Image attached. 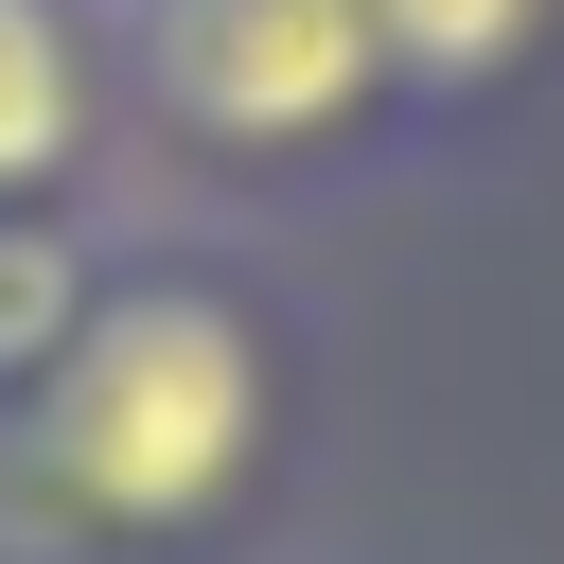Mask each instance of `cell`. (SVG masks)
Listing matches in <instances>:
<instances>
[{"label":"cell","mask_w":564,"mask_h":564,"mask_svg":"<svg viewBox=\"0 0 564 564\" xmlns=\"http://www.w3.org/2000/svg\"><path fill=\"white\" fill-rule=\"evenodd\" d=\"M282 441V352L212 264H106L88 335L0 405V546H194Z\"/></svg>","instance_id":"6da1fadb"},{"label":"cell","mask_w":564,"mask_h":564,"mask_svg":"<svg viewBox=\"0 0 564 564\" xmlns=\"http://www.w3.org/2000/svg\"><path fill=\"white\" fill-rule=\"evenodd\" d=\"M106 53H123V106L229 176H300L405 123L370 0H106Z\"/></svg>","instance_id":"7a4b0ae2"},{"label":"cell","mask_w":564,"mask_h":564,"mask_svg":"<svg viewBox=\"0 0 564 564\" xmlns=\"http://www.w3.org/2000/svg\"><path fill=\"white\" fill-rule=\"evenodd\" d=\"M106 0H0V212H70L106 159Z\"/></svg>","instance_id":"3957f363"},{"label":"cell","mask_w":564,"mask_h":564,"mask_svg":"<svg viewBox=\"0 0 564 564\" xmlns=\"http://www.w3.org/2000/svg\"><path fill=\"white\" fill-rule=\"evenodd\" d=\"M370 35H388V70H405V123H458V106H494V88L546 70L564 0H370Z\"/></svg>","instance_id":"277c9868"},{"label":"cell","mask_w":564,"mask_h":564,"mask_svg":"<svg viewBox=\"0 0 564 564\" xmlns=\"http://www.w3.org/2000/svg\"><path fill=\"white\" fill-rule=\"evenodd\" d=\"M88 300H106V247H88V212H0V405L88 335Z\"/></svg>","instance_id":"5b68a950"}]
</instances>
